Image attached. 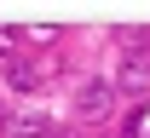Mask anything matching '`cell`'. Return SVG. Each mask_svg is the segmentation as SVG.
I'll list each match as a JSON object with an SVG mask.
<instances>
[{"mask_svg": "<svg viewBox=\"0 0 150 138\" xmlns=\"http://www.w3.org/2000/svg\"><path fill=\"white\" fill-rule=\"evenodd\" d=\"M75 109H81V121H104L115 109V81H104V75L81 81V86H75Z\"/></svg>", "mask_w": 150, "mask_h": 138, "instance_id": "cell-1", "label": "cell"}, {"mask_svg": "<svg viewBox=\"0 0 150 138\" xmlns=\"http://www.w3.org/2000/svg\"><path fill=\"white\" fill-rule=\"evenodd\" d=\"M115 92H150V46L121 58V69H115Z\"/></svg>", "mask_w": 150, "mask_h": 138, "instance_id": "cell-2", "label": "cell"}, {"mask_svg": "<svg viewBox=\"0 0 150 138\" xmlns=\"http://www.w3.org/2000/svg\"><path fill=\"white\" fill-rule=\"evenodd\" d=\"M52 127H46V115L40 109H23V115H6L0 121V138H46Z\"/></svg>", "mask_w": 150, "mask_h": 138, "instance_id": "cell-3", "label": "cell"}, {"mask_svg": "<svg viewBox=\"0 0 150 138\" xmlns=\"http://www.w3.org/2000/svg\"><path fill=\"white\" fill-rule=\"evenodd\" d=\"M6 81H12V92H35V86H40V69L23 63V58H12V63H6Z\"/></svg>", "mask_w": 150, "mask_h": 138, "instance_id": "cell-4", "label": "cell"}, {"mask_svg": "<svg viewBox=\"0 0 150 138\" xmlns=\"http://www.w3.org/2000/svg\"><path fill=\"white\" fill-rule=\"evenodd\" d=\"M121 138H150V98L133 104L127 115H121Z\"/></svg>", "mask_w": 150, "mask_h": 138, "instance_id": "cell-5", "label": "cell"}, {"mask_svg": "<svg viewBox=\"0 0 150 138\" xmlns=\"http://www.w3.org/2000/svg\"><path fill=\"white\" fill-rule=\"evenodd\" d=\"M18 40H23L18 29H0V58H12V52H18Z\"/></svg>", "mask_w": 150, "mask_h": 138, "instance_id": "cell-6", "label": "cell"}, {"mask_svg": "<svg viewBox=\"0 0 150 138\" xmlns=\"http://www.w3.org/2000/svg\"><path fill=\"white\" fill-rule=\"evenodd\" d=\"M46 138H75V132H69V127H52V132H46Z\"/></svg>", "mask_w": 150, "mask_h": 138, "instance_id": "cell-7", "label": "cell"}, {"mask_svg": "<svg viewBox=\"0 0 150 138\" xmlns=\"http://www.w3.org/2000/svg\"><path fill=\"white\" fill-rule=\"evenodd\" d=\"M0 121H6V115H0Z\"/></svg>", "mask_w": 150, "mask_h": 138, "instance_id": "cell-8", "label": "cell"}]
</instances>
